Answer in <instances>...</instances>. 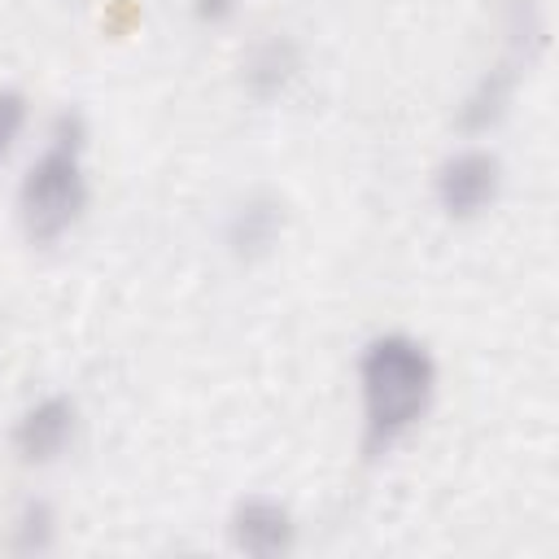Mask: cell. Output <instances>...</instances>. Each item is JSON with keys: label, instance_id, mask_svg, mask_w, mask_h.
Segmentation results:
<instances>
[{"label": "cell", "instance_id": "1", "mask_svg": "<svg viewBox=\"0 0 559 559\" xmlns=\"http://www.w3.org/2000/svg\"><path fill=\"white\" fill-rule=\"evenodd\" d=\"M437 362L424 341L406 332H380L358 354V397L362 432L371 450L397 445L432 406Z\"/></svg>", "mask_w": 559, "mask_h": 559}, {"label": "cell", "instance_id": "2", "mask_svg": "<svg viewBox=\"0 0 559 559\" xmlns=\"http://www.w3.org/2000/svg\"><path fill=\"white\" fill-rule=\"evenodd\" d=\"M87 122L79 109H61L48 127V144L26 166L17 183V218L31 240H57L70 231L87 205V170H83Z\"/></svg>", "mask_w": 559, "mask_h": 559}, {"label": "cell", "instance_id": "3", "mask_svg": "<svg viewBox=\"0 0 559 559\" xmlns=\"http://www.w3.org/2000/svg\"><path fill=\"white\" fill-rule=\"evenodd\" d=\"M502 162L489 148H459L432 175V197L445 218H476L498 201Z\"/></svg>", "mask_w": 559, "mask_h": 559}, {"label": "cell", "instance_id": "4", "mask_svg": "<svg viewBox=\"0 0 559 559\" xmlns=\"http://www.w3.org/2000/svg\"><path fill=\"white\" fill-rule=\"evenodd\" d=\"M79 432V406L66 397V393H48V397H35L17 424H13V450L22 463H52L70 450Z\"/></svg>", "mask_w": 559, "mask_h": 559}, {"label": "cell", "instance_id": "5", "mask_svg": "<svg viewBox=\"0 0 559 559\" xmlns=\"http://www.w3.org/2000/svg\"><path fill=\"white\" fill-rule=\"evenodd\" d=\"M227 537L240 555H253V559H275V555H288L297 546V524H293V511L275 498H240L227 515Z\"/></svg>", "mask_w": 559, "mask_h": 559}, {"label": "cell", "instance_id": "6", "mask_svg": "<svg viewBox=\"0 0 559 559\" xmlns=\"http://www.w3.org/2000/svg\"><path fill=\"white\" fill-rule=\"evenodd\" d=\"M280 231H284V205L271 192H249L245 201H236L227 214V227H223L227 249L245 262L266 258L280 245Z\"/></svg>", "mask_w": 559, "mask_h": 559}, {"label": "cell", "instance_id": "7", "mask_svg": "<svg viewBox=\"0 0 559 559\" xmlns=\"http://www.w3.org/2000/svg\"><path fill=\"white\" fill-rule=\"evenodd\" d=\"M301 74V48L288 35H266L262 44L249 48L245 57V87L258 100H275L293 87V79Z\"/></svg>", "mask_w": 559, "mask_h": 559}, {"label": "cell", "instance_id": "8", "mask_svg": "<svg viewBox=\"0 0 559 559\" xmlns=\"http://www.w3.org/2000/svg\"><path fill=\"white\" fill-rule=\"evenodd\" d=\"M515 70H520V61H498V66H489L472 87H467V96H463V105H459V127L463 131H489V127H498L502 122V114H507V105H511V96H515Z\"/></svg>", "mask_w": 559, "mask_h": 559}, {"label": "cell", "instance_id": "9", "mask_svg": "<svg viewBox=\"0 0 559 559\" xmlns=\"http://www.w3.org/2000/svg\"><path fill=\"white\" fill-rule=\"evenodd\" d=\"M52 537H57V515H52V507L48 502H22V511L13 515V550L17 555H39V550H48L52 546Z\"/></svg>", "mask_w": 559, "mask_h": 559}, {"label": "cell", "instance_id": "10", "mask_svg": "<svg viewBox=\"0 0 559 559\" xmlns=\"http://www.w3.org/2000/svg\"><path fill=\"white\" fill-rule=\"evenodd\" d=\"M22 127H26V96L13 87H0V162L13 153Z\"/></svg>", "mask_w": 559, "mask_h": 559}, {"label": "cell", "instance_id": "11", "mask_svg": "<svg viewBox=\"0 0 559 559\" xmlns=\"http://www.w3.org/2000/svg\"><path fill=\"white\" fill-rule=\"evenodd\" d=\"M236 4H240V0H192V13H197L201 22H227V17L236 13Z\"/></svg>", "mask_w": 559, "mask_h": 559}]
</instances>
